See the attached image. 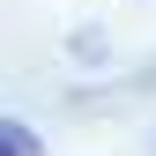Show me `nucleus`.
<instances>
[{
    "instance_id": "nucleus-1",
    "label": "nucleus",
    "mask_w": 156,
    "mask_h": 156,
    "mask_svg": "<svg viewBox=\"0 0 156 156\" xmlns=\"http://www.w3.org/2000/svg\"><path fill=\"white\" fill-rule=\"evenodd\" d=\"M0 156H45V134L30 119H0Z\"/></svg>"
}]
</instances>
